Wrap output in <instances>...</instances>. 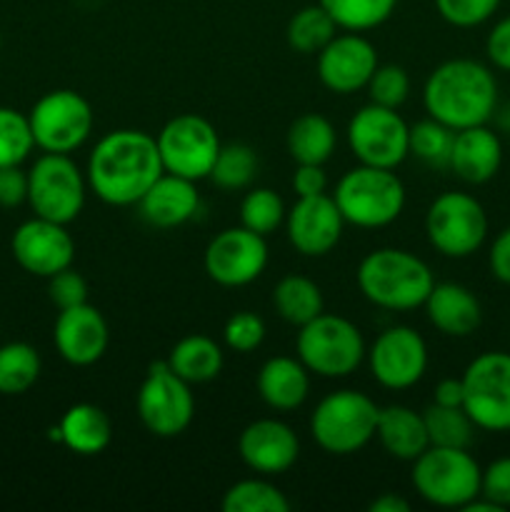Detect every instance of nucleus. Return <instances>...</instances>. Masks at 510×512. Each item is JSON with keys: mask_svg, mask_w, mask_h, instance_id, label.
Wrapping results in <instances>:
<instances>
[{"mask_svg": "<svg viewBox=\"0 0 510 512\" xmlns=\"http://www.w3.org/2000/svg\"><path fill=\"white\" fill-rule=\"evenodd\" d=\"M163 173V160L153 135L145 130L123 128L103 135L95 143L85 178L88 188L103 203L128 208L138 205V200Z\"/></svg>", "mask_w": 510, "mask_h": 512, "instance_id": "obj_1", "label": "nucleus"}, {"mask_svg": "<svg viewBox=\"0 0 510 512\" xmlns=\"http://www.w3.org/2000/svg\"><path fill=\"white\" fill-rule=\"evenodd\" d=\"M423 108L428 118L448 125L455 133L473 125H488L498 110V80L480 60H445L425 80Z\"/></svg>", "mask_w": 510, "mask_h": 512, "instance_id": "obj_2", "label": "nucleus"}, {"mask_svg": "<svg viewBox=\"0 0 510 512\" xmlns=\"http://www.w3.org/2000/svg\"><path fill=\"white\" fill-rule=\"evenodd\" d=\"M355 278L368 303L393 313L423 308L435 285L428 263L403 248L370 250L360 260Z\"/></svg>", "mask_w": 510, "mask_h": 512, "instance_id": "obj_3", "label": "nucleus"}, {"mask_svg": "<svg viewBox=\"0 0 510 512\" xmlns=\"http://www.w3.org/2000/svg\"><path fill=\"white\" fill-rule=\"evenodd\" d=\"M335 205L348 225L363 230L395 223L405 208V185L395 170L358 165L338 180Z\"/></svg>", "mask_w": 510, "mask_h": 512, "instance_id": "obj_4", "label": "nucleus"}, {"mask_svg": "<svg viewBox=\"0 0 510 512\" xmlns=\"http://www.w3.org/2000/svg\"><path fill=\"white\" fill-rule=\"evenodd\" d=\"M380 408L360 390H335L315 405L310 435L328 455H355L375 438Z\"/></svg>", "mask_w": 510, "mask_h": 512, "instance_id": "obj_5", "label": "nucleus"}, {"mask_svg": "<svg viewBox=\"0 0 510 512\" xmlns=\"http://www.w3.org/2000/svg\"><path fill=\"white\" fill-rule=\"evenodd\" d=\"M295 350L310 373L330 380L353 375L368 353L358 325L330 313H320L310 323L300 325Z\"/></svg>", "mask_w": 510, "mask_h": 512, "instance_id": "obj_6", "label": "nucleus"}, {"mask_svg": "<svg viewBox=\"0 0 510 512\" xmlns=\"http://www.w3.org/2000/svg\"><path fill=\"white\" fill-rule=\"evenodd\" d=\"M483 468L468 448H438L430 445L413 460V488L425 503L435 508L463 510L480 495Z\"/></svg>", "mask_w": 510, "mask_h": 512, "instance_id": "obj_7", "label": "nucleus"}, {"mask_svg": "<svg viewBox=\"0 0 510 512\" xmlns=\"http://www.w3.org/2000/svg\"><path fill=\"white\" fill-rule=\"evenodd\" d=\"M488 213L470 193L450 190L438 195L425 213V235L440 255L453 260L470 258L488 238Z\"/></svg>", "mask_w": 510, "mask_h": 512, "instance_id": "obj_8", "label": "nucleus"}, {"mask_svg": "<svg viewBox=\"0 0 510 512\" xmlns=\"http://www.w3.org/2000/svg\"><path fill=\"white\" fill-rule=\"evenodd\" d=\"M88 178L70 155L43 153L28 170V203L38 218L73 223L85 205Z\"/></svg>", "mask_w": 510, "mask_h": 512, "instance_id": "obj_9", "label": "nucleus"}, {"mask_svg": "<svg viewBox=\"0 0 510 512\" xmlns=\"http://www.w3.org/2000/svg\"><path fill=\"white\" fill-rule=\"evenodd\" d=\"M463 380V408L485 433H510V353L490 350L468 363Z\"/></svg>", "mask_w": 510, "mask_h": 512, "instance_id": "obj_10", "label": "nucleus"}, {"mask_svg": "<svg viewBox=\"0 0 510 512\" xmlns=\"http://www.w3.org/2000/svg\"><path fill=\"white\" fill-rule=\"evenodd\" d=\"M135 410L155 438H178L190 428L195 415V398L190 393V383L173 373L165 360H158L148 368L138 395H135Z\"/></svg>", "mask_w": 510, "mask_h": 512, "instance_id": "obj_11", "label": "nucleus"}, {"mask_svg": "<svg viewBox=\"0 0 510 512\" xmlns=\"http://www.w3.org/2000/svg\"><path fill=\"white\" fill-rule=\"evenodd\" d=\"M28 123L35 148L70 155L90 138L95 115L88 100L75 90H50L30 108Z\"/></svg>", "mask_w": 510, "mask_h": 512, "instance_id": "obj_12", "label": "nucleus"}, {"mask_svg": "<svg viewBox=\"0 0 510 512\" xmlns=\"http://www.w3.org/2000/svg\"><path fill=\"white\" fill-rule=\"evenodd\" d=\"M348 148L360 165L395 170L410 155V125L393 108L368 103L350 118Z\"/></svg>", "mask_w": 510, "mask_h": 512, "instance_id": "obj_13", "label": "nucleus"}, {"mask_svg": "<svg viewBox=\"0 0 510 512\" xmlns=\"http://www.w3.org/2000/svg\"><path fill=\"white\" fill-rule=\"evenodd\" d=\"M155 143H158L165 173L180 175L195 183L208 178L223 145L213 125L195 113L175 115L173 120H168L163 130L155 135Z\"/></svg>", "mask_w": 510, "mask_h": 512, "instance_id": "obj_14", "label": "nucleus"}, {"mask_svg": "<svg viewBox=\"0 0 510 512\" xmlns=\"http://www.w3.org/2000/svg\"><path fill=\"white\" fill-rule=\"evenodd\" d=\"M370 375L385 390H408L428 373V345L408 325L385 328L365 353Z\"/></svg>", "mask_w": 510, "mask_h": 512, "instance_id": "obj_15", "label": "nucleus"}, {"mask_svg": "<svg viewBox=\"0 0 510 512\" xmlns=\"http://www.w3.org/2000/svg\"><path fill=\"white\" fill-rule=\"evenodd\" d=\"M205 273L223 288L255 283L268 268V243L248 228H225L208 243L203 255Z\"/></svg>", "mask_w": 510, "mask_h": 512, "instance_id": "obj_16", "label": "nucleus"}, {"mask_svg": "<svg viewBox=\"0 0 510 512\" xmlns=\"http://www.w3.org/2000/svg\"><path fill=\"white\" fill-rule=\"evenodd\" d=\"M13 258L25 273L38 278H53L60 270L70 268L75 258V240L63 223H53L35 215L18 225L10 240Z\"/></svg>", "mask_w": 510, "mask_h": 512, "instance_id": "obj_17", "label": "nucleus"}, {"mask_svg": "<svg viewBox=\"0 0 510 512\" xmlns=\"http://www.w3.org/2000/svg\"><path fill=\"white\" fill-rule=\"evenodd\" d=\"M285 235L295 253L305 258H323L343 238L345 220L335 205L333 195H313L298 198L285 213Z\"/></svg>", "mask_w": 510, "mask_h": 512, "instance_id": "obj_18", "label": "nucleus"}, {"mask_svg": "<svg viewBox=\"0 0 510 512\" xmlns=\"http://www.w3.org/2000/svg\"><path fill=\"white\" fill-rule=\"evenodd\" d=\"M378 65L375 45L365 35L345 30L318 53V78L330 93L353 95L368 85Z\"/></svg>", "mask_w": 510, "mask_h": 512, "instance_id": "obj_19", "label": "nucleus"}, {"mask_svg": "<svg viewBox=\"0 0 510 512\" xmlns=\"http://www.w3.org/2000/svg\"><path fill=\"white\" fill-rule=\"evenodd\" d=\"M238 455L253 473L273 478L293 468L300 455V440L283 420L260 418L240 433Z\"/></svg>", "mask_w": 510, "mask_h": 512, "instance_id": "obj_20", "label": "nucleus"}, {"mask_svg": "<svg viewBox=\"0 0 510 512\" xmlns=\"http://www.w3.org/2000/svg\"><path fill=\"white\" fill-rule=\"evenodd\" d=\"M53 343L60 358L75 368L95 365L105 355L110 343V330L103 313L83 303L60 310L53 325Z\"/></svg>", "mask_w": 510, "mask_h": 512, "instance_id": "obj_21", "label": "nucleus"}, {"mask_svg": "<svg viewBox=\"0 0 510 512\" xmlns=\"http://www.w3.org/2000/svg\"><path fill=\"white\" fill-rule=\"evenodd\" d=\"M200 208V193L195 180L180 178V175L163 173L148 193L138 200L140 218L148 225L160 230L180 228L195 218Z\"/></svg>", "mask_w": 510, "mask_h": 512, "instance_id": "obj_22", "label": "nucleus"}, {"mask_svg": "<svg viewBox=\"0 0 510 512\" xmlns=\"http://www.w3.org/2000/svg\"><path fill=\"white\" fill-rule=\"evenodd\" d=\"M500 165H503V140L488 125H473L455 133L448 168L463 183H488L498 175Z\"/></svg>", "mask_w": 510, "mask_h": 512, "instance_id": "obj_23", "label": "nucleus"}, {"mask_svg": "<svg viewBox=\"0 0 510 512\" xmlns=\"http://www.w3.org/2000/svg\"><path fill=\"white\" fill-rule=\"evenodd\" d=\"M423 308L430 325L448 338H468L483 323L480 300L460 283H435Z\"/></svg>", "mask_w": 510, "mask_h": 512, "instance_id": "obj_24", "label": "nucleus"}, {"mask_svg": "<svg viewBox=\"0 0 510 512\" xmlns=\"http://www.w3.org/2000/svg\"><path fill=\"white\" fill-rule=\"evenodd\" d=\"M258 395L270 410L290 413L308 400L310 370L290 355H275L258 370Z\"/></svg>", "mask_w": 510, "mask_h": 512, "instance_id": "obj_25", "label": "nucleus"}, {"mask_svg": "<svg viewBox=\"0 0 510 512\" xmlns=\"http://www.w3.org/2000/svg\"><path fill=\"white\" fill-rule=\"evenodd\" d=\"M55 440L65 445L70 453L93 458L100 455L113 440V423L108 413L93 403L70 405L60 418L58 428L50 430Z\"/></svg>", "mask_w": 510, "mask_h": 512, "instance_id": "obj_26", "label": "nucleus"}, {"mask_svg": "<svg viewBox=\"0 0 510 512\" xmlns=\"http://www.w3.org/2000/svg\"><path fill=\"white\" fill-rule=\"evenodd\" d=\"M375 438L390 458L403 460V463H413L420 453L430 448L423 413H415L408 405L380 408Z\"/></svg>", "mask_w": 510, "mask_h": 512, "instance_id": "obj_27", "label": "nucleus"}, {"mask_svg": "<svg viewBox=\"0 0 510 512\" xmlns=\"http://www.w3.org/2000/svg\"><path fill=\"white\" fill-rule=\"evenodd\" d=\"M165 363H168L170 368H173V373L180 375L185 383L203 385L218 378L220 370H223L225 365V358L223 348H220L213 338L193 333L180 338L178 343L170 348Z\"/></svg>", "mask_w": 510, "mask_h": 512, "instance_id": "obj_28", "label": "nucleus"}, {"mask_svg": "<svg viewBox=\"0 0 510 512\" xmlns=\"http://www.w3.org/2000/svg\"><path fill=\"white\" fill-rule=\"evenodd\" d=\"M285 145H288L290 158L298 165H325L333 158L338 135L325 115L305 113L290 123Z\"/></svg>", "mask_w": 510, "mask_h": 512, "instance_id": "obj_29", "label": "nucleus"}, {"mask_svg": "<svg viewBox=\"0 0 510 512\" xmlns=\"http://www.w3.org/2000/svg\"><path fill=\"white\" fill-rule=\"evenodd\" d=\"M275 313L290 325H305L325 313L323 290L305 275H285L273 288Z\"/></svg>", "mask_w": 510, "mask_h": 512, "instance_id": "obj_30", "label": "nucleus"}, {"mask_svg": "<svg viewBox=\"0 0 510 512\" xmlns=\"http://www.w3.org/2000/svg\"><path fill=\"white\" fill-rule=\"evenodd\" d=\"M338 25L330 18L328 10L320 3L305 5L300 8L293 18L288 20V30H285V38L288 45L300 55H318L330 40L338 35Z\"/></svg>", "mask_w": 510, "mask_h": 512, "instance_id": "obj_31", "label": "nucleus"}, {"mask_svg": "<svg viewBox=\"0 0 510 512\" xmlns=\"http://www.w3.org/2000/svg\"><path fill=\"white\" fill-rule=\"evenodd\" d=\"M255 175H258V155H255V150L245 143H228L220 145V153L215 158L208 180L223 193H238V190L253 185Z\"/></svg>", "mask_w": 510, "mask_h": 512, "instance_id": "obj_32", "label": "nucleus"}, {"mask_svg": "<svg viewBox=\"0 0 510 512\" xmlns=\"http://www.w3.org/2000/svg\"><path fill=\"white\" fill-rule=\"evenodd\" d=\"M220 508L223 512H288L290 500L278 485L263 478H248L225 490Z\"/></svg>", "mask_w": 510, "mask_h": 512, "instance_id": "obj_33", "label": "nucleus"}, {"mask_svg": "<svg viewBox=\"0 0 510 512\" xmlns=\"http://www.w3.org/2000/svg\"><path fill=\"white\" fill-rule=\"evenodd\" d=\"M40 355L28 343H8L0 348V395H23L38 383Z\"/></svg>", "mask_w": 510, "mask_h": 512, "instance_id": "obj_34", "label": "nucleus"}, {"mask_svg": "<svg viewBox=\"0 0 510 512\" xmlns=\"http://www.w3.org/2000/svg\"><path fill=\"white\" fill-rule=\"evenodd\" d=\"M428 428L430 445L438 448H470L475 438V423L465 408H448V405H428L423 413Z\"/></svg>", "mask_w": 510, "mask_h": 512, "instance_id": "obj_35", "label": "nucleus"}, {"mask_svg": "<svg viewBox=\"0 0 510 512\" xmlns=\"http://www.w3.org/2000/svg\"><path fill=\"white\" fill-rule=\"evenodd\" d=\"M340 30L365 33L383 25L395 13L398 0H318Z\"/></svg>", "mask_w": 510, "mask_h": 512, "instance_id": "obj_36", "label": "nucleus"}, {"mask_svg": "<svg viewBox=\"0 0 510 512\" xmlns=\"http://www.w3.org/2000/svg\"><path fill=\"white\" fill-rule=\"evenodd\" d=\"M285 203L275 190L250 188L240 200V225L268 238L285 223Z\"/></svg>", "mask_w": 510, "mask_h": 512, "instance_id": "obj_37", "label": "nucleus"}, {"mask_svg": "<svg viewBox=\"0 0 510 512\" xmlns=\"http://www.w3.org/2000/svg\"><path fill=\"white\" fill-rule=\"evenodd\" d=\"M455 130L438 123L433 118H425L420 123L410 125V155L430 168L445 170L450 163V150H453Z\"/></svg>", "mask_w": 510, "mask_h": 512, "instance_id": "obj_38", "label": "nucleus"}, {"mask_svg": "<svg viewBox=\"0 0 510 512\" xmlns=\"http://www.w3.org/2000/svg\"><path fill=\"white\" fill-rule=\"evenodd\" d=\"M35 148L28 115L15 108H0V168L20 165Z\"/></svg>", "mask_w": 510, "mask_h": 512, "instance_id": "obj_39", "label": "nucleus"}, {"mask_svg": "<svg viewBox=\"0 0 510 512\" xmlns=\"http://www.w3.org/2000/svg\"><path fill=\"white\" fill-rule=\"evenodd\" d=\"M365 90H368L370 103L398 110L410 95V75L403 65H378Z\"/></svg>", "mask_w": 510, "mask_h": 512, "instance_id": "obj_40", "label": "nucleus"}, {"mask_svg": "<svg viewBox=\"0 0 510 512\" xmlns=\"http://www.w3.org/2000/svg\"><path fill=\"white\" fill-rule=\"evenodd\" d=\"M225 345H228L233 353H253L263 345L265 340V323L260 315L250 313V310H240V313L230 315L228 323L223 328Z\"/></svg>", "mask_w": 510, "mask_h": 512, "instance_id": "obj_41", "label": "nucleus"}, {"mask_svg": "<svg viewBox=\"0 0 510 512\" xmlns=\"http://www.w3.org/2000/svg\"><path fill=\"white\" fill-rule=\"evenodd\" d=\"M500 0H435V10L453 28H478L495 15Z\"/></svg>", "mask_w": 510, "mask_h": 512, "instance_id": "obj_42", "label": "nucleus"}, {"mask_svg": "<svg viewBox=\"0 0 510 512\" xmlns=\"http://www.w3.org/2000/svg\"><path fill=\"white\" fill-rule=\"evenodd\" d=\"M48 295L53 300V305H58V310L75 308V305L88 303V283L70 265V268L60 270L53 278H48Z\"/></svg>", "mask_w": 510, "mask_h": 512, "instance_id": "obj_43", "label": "nucleus"}, {"mask_svg": "<svg viewBox=\"0 0 510 512\" xmlns=\"http://www.w3.org/2000/svg\"><path fill=\"white\" fill-rule=\"evenodd\" d=\"M480 498L490 500L495 508H510V455L498 458L480 475Z\"/></svg>", "mask_w": 510, "mask_h": 512, "instance_id": "obj_44", "label": "nucleus"}, {"mask_svg": "<svg viewBox=\"0 0 510 512\" xmlns=\"http://www.w3.org/2000/svg\"><path fill=\"white\" fill-rule=\"evenodd\" d=\"M28 203V173L20 165L0 168V208H18Z\"/></svg>", "mask_w": 510, "mask_h": 512, "instance_id": "obj_45", "label": "nucleus"}, {"mask_svg": "<svg viewBox=\"0 0 510 512\" xmlns=\"http://www.w3.org/2000/svg\"><path fill=\"white\" fill-rule=\"evenodd\" d=\"M485 55L493 68L510 73V15L500 18L490 28L488 38H485Z\"/></svg>", "mask_w": 510, "mask_h": 512, "instance_id": "obj_46", "label": "nucleus"}, {"mask_svg": "<svg viewBox=\"0 0 510 512\" xmlns=\"http://www.w3.org/2000/svg\"><path fill=\"white\" fill-rule=\"evenodd\" d=\"M293 190L298 198H313L328 190V175L323 165H298L293 173Z\"/></svg>", "mask_w": 510, "mask_h": 512, "instance_id": "obj_47", "label": "nucleus"}, {"mask_svg": "<svg viewBox=\"0 0 510 512\" xmlns=\"http://www.w3.org/2000/svg\"><path fill=\"white\" fill-rule=\"evenodd\" d=\"M488 265L498 283L510 285V225L500 230L493 243H490Z\"/></svg>", "mask_w": 510, "mask_h": 512, "instance_id": "obj_48", "label": "nucleus"}, {"mask_svg": "<svg viewBox=\"0 0 510 512\" xmlns=\"http://www.w3.org/2000/svg\"><path fill=\"white\" fill-rule=\"evenodd\" d=\"M435 405H448V408H463V380L445 378L433 390Z\"/></svg>", "mask_w": 510, "mask_h": 512, "instance_id": "obj_49", "label": "nucleus"}, {"mask_svg": "<svg viewBox=\"0 0 510 512\" xmlns=\"http://www.w3.org/2000/svg\"><path fill=\"white\" fill-rule=\"evenodd\" d=\"M410 503L395 493H383L370 503V512H408Z\"/></svg>", "mask_w": 510, "mask_h": 512, "instance_id": "obj_50", "label": "nucleus"}, {"mask_svg": "<svg viewBox=\"0 0 510 512\" xmlns=\"http://www.w3.org/2000/svg\"><path fill=\"white\" fill-rule=\"evenodd\" d=\"M0 48H3V35H0Z\"/></svg>", "mask_w": 510, "mask_h": 512, "instance_id": "obj_51", "label": "nucleus"}]
</instances>
